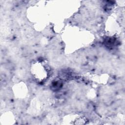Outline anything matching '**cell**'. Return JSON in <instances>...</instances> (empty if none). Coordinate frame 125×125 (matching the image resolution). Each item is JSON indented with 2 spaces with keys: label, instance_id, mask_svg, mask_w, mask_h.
<instances>
[{
  "label": "cell",
  "instance_id": "6da1fadb",
  "mask_svg": "<svg viewBox=\"0 0 125 125\" xmlns=\"http://www.w3.org/2000/svg\"><path fill=\"white\" fill-rule=\"evenodd\" d=\"M31 71L33 75L39 81H43L48 77L49 70L47 66L41 62H36L32 66Z\"/></svg>",
  "mask_w": 125,
  "mask_h": 125
}]
</instances>
